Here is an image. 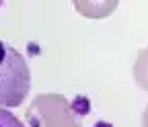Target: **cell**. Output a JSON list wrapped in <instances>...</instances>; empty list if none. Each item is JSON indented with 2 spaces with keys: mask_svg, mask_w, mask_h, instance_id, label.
<instances>
[{
  "mask_svg": "<svg viewBox=\"0 0 148 127\" xmlns=\"http://www.w3.org/2000/svg\"><path fill=\"white\" fill-rule=\"evenodd\" d=\"M31 90V70L25 56L0 39V107H21Z\"/></svg>",
  "mask_w": 148,
  "mask_h": 127,
  "instance_id": "1",
  "label": "cell"
},
{
  "mask_svg": "<svg viewBox=\"0 0 148 127\" xmlns=\"http://www.w3.org/2000/svg\"><path fill=\"white\" fill-rule=\"evenodd\" d=\"M29 127H82L78 111L62 94H37L27 111Z\"/></svg>",
  "mask_w": 148,
  "mask_h": 127,
  "instance_id": "2",
  "label": "cell"
},
{
  "mask_svg": "<svg viewBox=\"0 0 148 127\" xmlns=\"http://www.w3.org/2000/svg\"><path fill=\"white\" fill-rule=\"evenodd\" d=\"M119 4V0H72V6L76 8L78 14L84 19H107L109 14H113Z\"/></svg>",
  "mask_w": 148,
  "mask_h": 127,
  "instance_id": "3",
  "label": "cell"
},
{
  "mask_svg": "<svg viewBox=\"0 0 148 127\" xmlns=\"http://www.w3.org/2000/svg\"><path fill=\"white\" fill-rule=\"evenodd\" d=\"M134 82L138 84V88L148 92V47H144L134 64Z\"/></svg>",
  "mask_w": 148,
  "mask_h": 127,
  "instance_id": "4",
  "label": "cell"
},
{
  "mask_svg": "<svg viewBox=\"0 0 148 127\" xmlns=\"http://www.w3.org/2000/svg\"><path fill=\"white\" fill-rule=\"evenodd\" d=\"M0 127H25V123L18 117H14L10 111L0 107Z\"/></svg>",
  "mask_w": 148,
  "mask_h": 127,
  "instance_id": "5",
  "label": "cell"
},
{
  "mask_svg": "<svg viewBox=\"0 0 148 127\" xmlns=\"http://www.w3.org/2000/svg\"><path fill=\"white\" fill-rule=\"evenodd\" d=\"M142 127H148V105H146L144 113H142Z\"/></svg>",
  "mask_w": 148,
  "mask_h": 127,
  "instance_id": "6",
  "label": "cell"
},
{
  "mask_svg": "<svg viewBox=\"0 0 148 127\" xmlns=\"http://www.w3.org/2000/svg\"><path fill=\"white\" fill-rule=\"evenodd\" d=\"M95 127H113V125H109V123H105V121H99Z\"/></svg>",
  "mask_w": 148,
  "mask_h": 127,
  "instance_id": "7",
  "label": "cell"
}]
</instances>
